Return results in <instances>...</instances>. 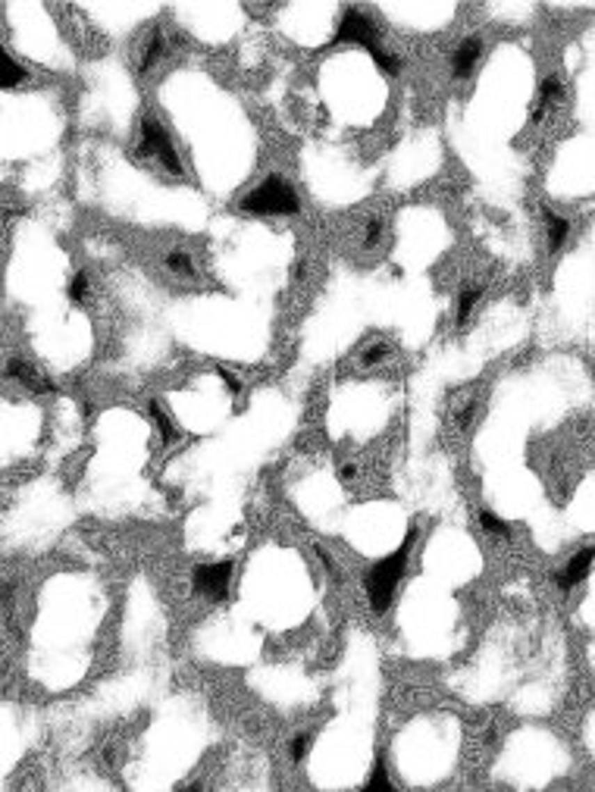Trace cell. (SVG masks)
Instances as JSON below:
<instances>
[{
	"label": "cell",
	"instance_id": "obj_1",
	"mask_svg": "<svg viewBox=\"0 0 595 792\" xmlns=\"http://www.w3.org/2000/svg\"><path fill=\"white\" fill-rule=\"evenodd\" d=\"M413 539H417V529H407V535H404V542L398 545V551H392V554H386L382 560H376V564L367 570V576H363V589H367V598H370V604H373L376 614H386V611L392 608L395 585H398L401 576H404V567H407V558H411Z\"/></svg>",
	"mask_w": 595,
	"mask_h": 792
},
{
	"label": "cell",
	"instance_id": "obj_2",
	"mask_svg": "<svg viewBox=\"0 0 595 792\" xmlns=\"http://www.w3.org/2000/svg\"><path fill=\"white\" fill-rule=\"evenodd\" d=\"M241 210L260 216H292L301 210V201L282 176H267L254 191L241 197Z\"/></svg>",
	"mask_w": 595,
	"mask_h": 792
},
{
	"label": "cell",
	"instance_id": "obj_3",
	"mask_svg": "<svg viewBox=\"0 0 595 792\" xmlns=\"http://www.w3.org/2000/svg\"><path fill=\"white\" fill-rule=\"evenodd\" d=\"M138 154L141 157H157L160 166L173 176H182V160H179V151L173 147L169 135L163 132V126L154 120V116H144L141 120V138H138Z\"/></svg>",
	"mask_w": 595,
	"mask_h": 792
},
{
	"label": "cell",
	"instance_id": "obj_4",
	"mask_svg": "<svg viewBox=\"0 0 595 792\" xmlns=\"http://www.w3.org/2000/svg\"><path fill=\"white\" fill-rule=\"evenodd\" d=\"M329 45H360V47H367V51L379 47L373 19H370L367 13H360V10H354V7L344 10V16L338 19V29H335V35H332Z\"/></svg>",
	"mask_w": 595,
	"mask_h": 792
},
{
	"label": "cell",
	"instance_id": "obj_5",
	"mask_svg": "<svg viewBox=\"0 0 595 792\" xmlns=\"http://www.w3.org/2000/svg\"><path fill=\"white\" fill-rule=\"evenodd\" d=\"M232 583V560H216V564H200L191 573V585L198 595L210 598V601H223L229 595Z\"/></svg>",
	"mask_w": 595,
	"mask_h": 792
},
{
	"label": "cell",
	"instance_id": "obj_6",
	"mask_svg": "<svg viewBox=\"0 0 595 792\" xmlns=\"http://www.w3.org/2000/svg\"><path fill=\"white\" fill-rule=\"evenodd\" d=\"M592 564H595V545L580 548V551H576L573 558H570L567 564L557 570V576H555L557 589H561V592H570L573 585H580L582 579H586V573H589V567H592Z\"/></svg>",
	"mask_w": 595,
	"mask_h": 792
},
{
	"label": "cell",
	"instance_id": "obj_7",
	"mask_svg": "<svg viewBox=\"0 0 595 792\" xmlns=\"http://www.w3.org/2000/svg\"><path fill=\"white\" fill-rule=\"evenodd\" d=\"M479 57H482V41L479 38H463L454 51V60H451L454 79H470V72H473V66L479 63Z\"/></svg>",
	"mask_w": 595,
	"mask_h": 792
},
{
	"label": "cell",
	"instance_id": "obj_8",
	"mask_svg": "<svg viewBox=\"0 0 595 792\" xmlns=\"http://www.w3.org/2000/svg\"><path fill=\"white\" fill-rule=\"evenodd\" d=\"M561 97V82H557L555 76H545V82L539 85V95H536V104H532V116L530 122H542L545 113H548V107Z\"/></svg>",
	"mask_w": 595,
	"mask_h": 792
},
{
	"label": "cell",
	"instance_id": "obj_9",
	"mask_svg": "<svg viewBox=\"0 0 595 792\" xmlns=\"http://www.w3.org/2000/svg\"><path fill=\"white\" fill-rule=\"evenodd\" d=\"M545 229H548V248H551V251H561V245L567 241V235H570V220H564V216L545 210Z\"/></svg>",
	"mask_w": 595,
	"mask_h": 792
},
{
	"label": "cell",
	"instance_id": "obj_10",
	"mask_svg": "<svg viewBox=\"0 0 595 792\" xmlns=\"http://www.w3.org/2000/svg\"><path fill=\"white\" fill-rule=\"evenodd\" d=\"M163 51H166V41H163V32H150V41L144 45L141 60H138V72H150V70H154V63L163 57Z\"/></svg>",
	"mask_w": 595,
	"mask_h": 792
},
{
	"label": "cell",
	"instance_id": "obj_11",
	"mask_svg": "<svg viewBox=\"0 0 595 792\" xmlns=\"http://www.w3.org/2000/svg\"><path fill=\"white\" fill-rule=\"evenodd\" d=\"M479 295H482L479 285H467V289H461V295H457V326H467L473 307L479 304Z\"/></svg>",
	"mask_w": 595,
	"mask_h": 792
},
{
	"label": "cell",
	"instance_id": "obj_12",
	"mask_svg": "<svg viewBox=\"0 0 595 792\" xmlns=\"http://www.w3.org/2000/svg\"><path fill=\"white\" fill-rule=\"evenodd\" d=\"M148 410H150V417H154V423H157V429H160V439L166 442V445H173V442H179V429H175V423L169 420L166 414L160 410V404L157 401H150L148 404Z\"/></svg>",
	"mask_w": 595,
	"mask_h": 792
},
{
	"label": "cell",
	"instance_id": "obj_13",
	"mask_svg": "<svg viewBox=\"0 0 595 792\" xmlns=\"http://www.w3.org/2000/svg\"><path fill=\"white\" fill-rule=\"evenodd\" d=\"M6 373H10L13 379H22V382H25V385H31V389H50V385H47V382H41V379L35 376V370H31L29 364H22V360H10Z\"/></svg>",
	"mask_w": 595,
	"mask_h": 792
},
{
	"label": "cell",
	"instance_id": "obj_14",
	"mask_svg": "<svg viewBox=\"0 0 595 792\" xmlns=\"http://www.w3.org/2000/svg\"><path fill=\"white\" fill-rule=\"evenodd\" d=\"M0 63H3V79H0V82H3V88H16L19 82H25V79H29L25 66H19L16 60L10 57V54H3V60H0Z\"/></svg>",
	"mask_w": 595,
	"mask_h": 792
},
{
	"label": "cell",
	"instance_id": "obj_15",
	"mask_svg": "<svg viewBox=\"0 0 595 792\" xmlns=\"http://www.w3.org/2000/svg\"><path fill=\"white\" fill-rule=\"evenodd\" d=\"M163 264H166V270L175 273V276H185V279L194 276V264H191V257H188L185 251H169Z\"/></svg>",
	"mask_w": 595,
	"mask_h": 792
},
{
	"label": "cell",
	"instance_id": "obj_16",
	"mask_svg": "<svg viewBox=\"0 0 595 792\" xmlns=\"http://www.w3.org/2000/svg\"><path fill=\"white\" fill-rule=\"evenodd\" d=\"M479 526L486 529L489 535H501V539H505V535H511V526H507V523L501 520L495 510H486V508L479 510Z\"/></svg>",
	"mask_w": 595,
	"mask_h": 792
},
{
	"label": "cell",
	"instance_id": "obj_17",
	"mask_svg": "<svg viewBox=\"0 0 595 792\" xmlns=\"http://www.w3.org/2000/svg\"><path fill=\"white\" fill-rule=\"evenodd\" d=\"M370 57H373L376 66H379L382 72H388V76H398V72H401V60L395 57V54H386L382 47H373V51H370Z\"/></svg>",
	"mask_w": 595,
	"mask_h": 792
},
{
	"label": "cell",
	"instance_id": "obj_18",
	"mask_svg": "<svg viewBox=\"0 0 595 792\" xmlns=\"http://www.w3.org/2000/svg\"><path fill=\"white\" fill-rule=\"evenodd\" d=\"M388 354H392V348H388L386 341H373V345L360 354V360H363V366H376V364H382Z\"/></svg>",
	"mask_w": 595,
	"mask_h": 792
},
{
	"label": "cell",
	"instance_id": "obj_19",
	"mask_svg": "<svg viewBox=\"0 0 595 792\" xmlns=\"http://www.w3.org/2000/svg\"><path fill=\"white\" fill-rule=\"evenodd\" d=\"M382 239V220H376V216H370L367 223H363V248H373L379 245Z\"/></svg>",
	"mask_w": 595,
	"mask_h": 792
},
{
	"label": "cell",
	"instance_id": "obj_20",
	"mask_svg": "<svg viewBox=\"0 0 595 792\" xmlns=\"http://www.w3.org/2000/svg\"><path fill=\"white\" fill-rule=\"evenodd\" d=\"M367 789H392V783H388V777H386V764H382V758H376L373 773H370V779H367Z\"/></svg>",
	"mask_w": 595,
	"mask_h": 792
},
{
	"label": "cell",
	"instance_id": "obj_21",
	"mask_svg": "<svg viewBox=\"0 0 595 792\" xmlns=\"http://www.w3.org/2000/svg\"><path fill=\"white\" fill-rule=\"evenodd\" d=\"M307 748H310V736H307V733L294 736V739L288 742V758H292L294 764H298V761H301V758H304V754H307Z\"/></svg>",
	"mask_w": 595,
	"mask_h": 792
},
{
	"label": "cell",
	"instance_id": "obj_22",
	"mask_svg": "<svg viewBox=\"0 0 595 792\" xmlns=\"http://www.w3.org/2000/svg\"><path fill=\"white\" fill-rule=\"evenodd\" d=\"M85 291H88V276L85 273H75L72 282H69V298L79 304V301H85Z\"/></svg>",
	"mask_w": 595,
	"mask_h": 792
},
{
	"label": "cell",
	"instance_id": "obj_23",
	"mask_svg": "<svg viewBox=\"0 0 595 792\" xmlns=\"http://www.w3.org/2000/svg\"><path fill=\"white\" fill-rule=\"evenodd\" d=\"M473 417H476V404H467V407H461V414H457V426L467 429L470 423H473Z\"/></svg>",
	"mask_w": 595,
	"mask_h": 792
},
{
	"label": "cell",
	"instance_id": "obj_24",
	"mask_svg": "<svg viewBox=\"0 0 595 792\" xmlns=\"http://www.w3.org/2000/svg\"><path fill=\"white\" fill-rule=\"evenodd\" d=\"M216 376H219V379H223V382H225V385H229V389H232V391H238V382H235V376H232V373H229V370H223V366H216Z\"/></svg>",
	"mask_w": 595,
	"mask_h": 792
},
{
	"label": "cell",
	"instance_id": "obj_25",
	"mask_svg": "<svg viewBox=\"0 0 595 792\" xmlns=\"http://www.w3.org/2000/svg\"><path fill=\"white\" fill-rule=\"evenodd\" d=\"M338 476H342L344 483H351V479L357 476V467L354 464H342V467H338Z\"/></svg>",
	"mask_w": 595,
	"mask_h": 792
}]
</instances>
